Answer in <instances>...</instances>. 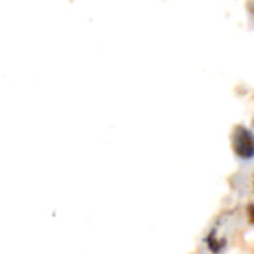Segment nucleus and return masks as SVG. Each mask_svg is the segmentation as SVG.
Listing matches in <instances>:
<instances>
[{
	"label": "nucleus",
	"mask_w": 254,
	"mask_h": 254,
	"mask_svg": "<svg viewBox=\"0 0 254 254\" xmlns=\"http://www.w3.org/2000/svg\"><path fill=\"white\" fill-rule=\"evenodd\" d=\"M205 244H207V247H208V250H210L211 253L219 254L223 249H225L226 241H225V240H220V238L217 237L216 229H211V231L208 232V235L205 237Z\"/></svg>",
	"instance_id": "obj_2"
},
{
	"label": "nucleus",
	"mask_w": 254,
	"mask_h": 254,
	"mask_svg": "<svg viewBox=\"0 0 254 254\" xmlns=\"http://www.w3.org/2000/svg\"><path fill=\"white\" fill-rule=\"evenodd\" d=\"M231 146L234 153L244 159H253L254 158V134L244 125H235L231 134Z\"/></svg>",
	"instance_id": "obj_1"
},
{
	"label": "nucleus",
	"mask_w": 254,
	"mask_h": 254,
	"mask_svg": "<svg viewBox=\"0 0 254 254\" xmlns=\"http://www.w3.org/2000/svg\"><path fill=\"white\" fill-rule=\"evenodd\" d=\"M247 214H249V219H250V222H252V223H254V204L249 205V208H247Z\"/></svg>",
	"instance_id": "obj_3"
}]
</instances>
